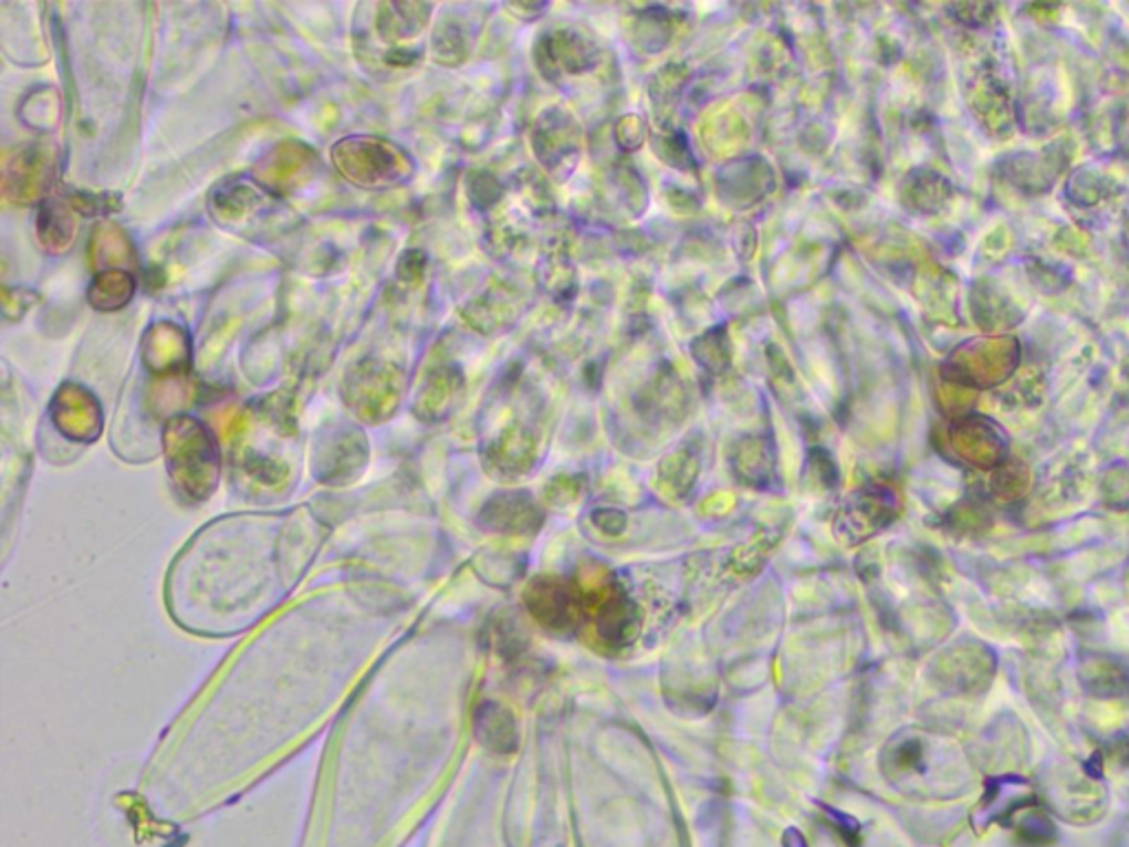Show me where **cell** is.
Masks as SVG:
<instances>
[{
	"instance_id": "obj_3",
	"label": "cell",
	"mask_w": 1129,
	"mask_h": 847,
	"mask_svg": "<svg viewBox=\"0 0 1129 847\" xmlns=\"http://www.w3.org/2000/svg\"><path fill=\"white\" fill-rule=\"evenodd\" d=\"M347 402L365 420H381L393 414L399 396V376L390 365L367 360L349 376Z\"/></svg>"
},
{
	"instance_id": "obj_8",
	"label": "cell",
	"mask_w": 1129,
	"mask_h": 847,
	"mask_svg": "<svg viewBox=\"0 0 1129 847\" xmlns=\"http://www.w3.org/2000/svg\"><path fill=\"white\" fill-rule=\"evenodd\" d=\"M135 292V281L124 270H104L95 276L88 290V303L102 312H115L124 307Z\"/></svg>"
},
{
	"instance_id": "obj_2",
	"label": "cell",
	"mask_w": 1129,
	"mask_h": 847,
	"mask_svg": "<svg viewBox=\"0 0 1129 847\" xmlns=\"http://www.w3.org/2000/svg\"><path fill=\"white\" fill-rule=\"evenodd\" d=\"M334 161L363 186L395 184L406 175V155L381 139H345L334 148Z\"/></svg>"
},
{
	"instance_id": "obj_6",
	"label": "cell",
	"mask_w": 1129,
	"mask_h": 847,
	"mask_svg": "<svg viewBox=\"0 0 1129 847\" xmlns=\"http://www.w3.org/2000/svg\"><path fill=\"white\" fill-rule=\"evenodd\" d=\"M38 237L49 252H64L75 237L71 210L60 201H46L38 215Z\"/></svg>"
},
{
	"instance_id": "obj_11",
	"label": "cell",
	"mask_w": 1129,
	"mask_h": 847,
	"mask_svg": "<svg viewBox=\"0 0 1129 847\" xmlns=\"http://www.w3.org/2000/svg\"><path fill=\"white\" fill-rule=\"evenodd\" d=\"M15 177H7V181L15 179V199H31L35 195L42 192V188L46 186V164L40 155V150L35 148H29L24 153H20V157H15Z\"/></svg>"
},
{
	"instance_id": "obj_7",
	"label": "cell",
	"mask_w": 1129,
	"mask_h": 847,
	"mask_svg": "<svg viewBox=\"0 0 1129 847\" xmlns=\"http://www.w3.org/2000/svg\"><path fill=\"white\" fill-rule=\"evenodd\" d=\"M474 731L479 740L501 753H508L516 744L514 722L508 711L496 704H481L474 715Z\"/></svg>"
},
{
	"instance_id": "obj_5",
	"label": "cell",
	"mask_w": 1129,
	"mask_h": 847,
	"mask_svg": "<svg viewBox=\"0 0 1129 847\" xmlns=\"http://www.w3.org/2000/svg\"><path fill=\"white\" fill-rule=\"evenodd\" d=\"M188 338L179 327L161 323L148 332L144 343V360L155 374H179L184 367H188Z\"/></svg>"
},
{
	"instance_id": "obj_1",
	"label": "cell",
	"mask_w": 1129,
	"mask_h": 847,
	"mask_svg": "<svg viewBox=\"0 0 1129 847\" xmlns=\"http://www.w3.org/2000/svg\"><path fill=\"white\" fill-rule=\"evenodd\" d=\"M168 470L179 492L208 499L219 477V452L210 430L192 418H173L164 430Z\"/></svg>"
},
{
	"instance_id": "obj_9",
	"label": "cell",
	"mask_w": 1129,
	"mask_h": 847,
	"mask_svg": "<svg viewBox=\"0 0 1129 847\" xmlns=\"http://www.w3.org/2000/svg\"><path fill=\"white\" fill-rule=\"evenodd\" d=\"M365 439L354 430H343L336 435V443L327 450V468L323 470L325 481H338L341 477H349L356 472V466L365 461Z\"/></svg>"
},
{
	"instance_id": "obj_10",
	"label": "cell",
	"mask_w": 1129,
	"mask_h": 847,
	"mask_svg": "<svg viewBox=\"0 0 1129 847\" xmlns=\"http://www.w3.org/2000/svg\"><path fill=\"white\" fill-rule=\"evenodd\" d=\"M539 583V581H536ZM530 605L532 609L536 611V616L545 623H552V625H563L567 620H572L569 616L576 614V605H574V596L572 592L563 589L556 581V585H545V583H539L536 585V596L530 598Z\"/></svg>"
},
{
	"instance_id": "obj_4",
	"label": "cell",
	"mask_w": 1129,
	"mask_h": 847,
	"mask_svg": "<svg viewBox=\"0 0 1129 847\" xmlns=\"http://www.w3.org/2000/svg\"><path fill=\"white\" fill-rule=\"evenodd\" d=\"M51 416L55 426L71 439L77 441H91L100 435L102 428V416L97 409V402L91 394H86L82 387L66 385L58 391Z\"/></svg>"
}]
</instances>
